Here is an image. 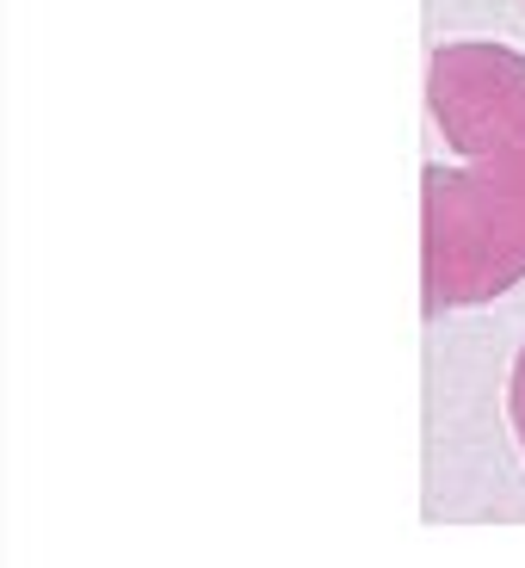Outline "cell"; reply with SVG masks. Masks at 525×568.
<instances>
[{
    "label": "cell",
    "mask_w": 525,
    "mask_h": 568,
    "mask_svg": "<svg viewBox=\"0 0 525 568\" xmlns=\"http://www.w3.org/2000/svg\"><path fill=\"white\" fill-rule=\"evenodd\" d=\"M426 118L452 161L421 173V310H483L525 284V57L507 43H440Z\"/></svg>",
    "instance_id": "obj_1"
},
{
    "label": "cell",
    "mask_w": 525,
    "mask_h": 568,
    "mask_svg": "<svg viewBox=\"0 0 525 568\" xmlns=\"http://www.w3.org/2000/svg\"><path fill=\"white\" fill-rule=\"evenodd\" d=\"M507 426H513V439H519V452H525V346H519L513 377H507Z\"/></svg>",
    "instance_id": "obj_2"
}]
</instances>
